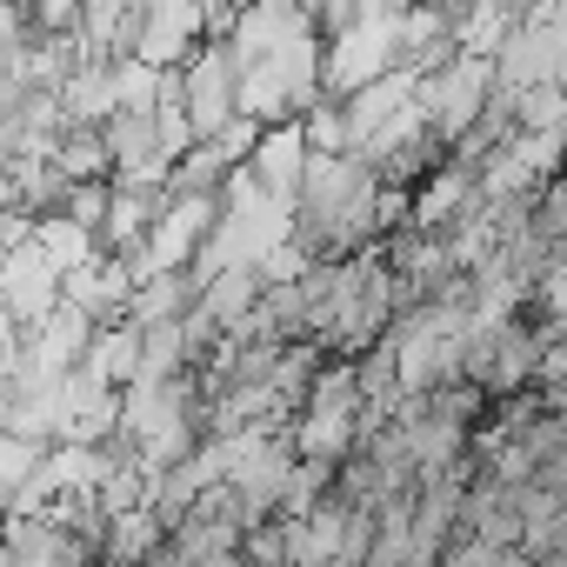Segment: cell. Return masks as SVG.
Here are the masks:
<instances>
[{
    "label": "cell",
    "instance_id": "obj_3",
    "mask_svg": "<svg viewBox=\"0 0 567 567\" xmlns=\"http://www.w3.org/2000/svg\"><path fill=\"white\" fill-rule=\"evenodd\" d=\"M0 308H8V321H21V334H34L61 308V267L41 254V240H21L0 260Z\"/></svg>",
    "mask_w": 567,
    "mask_h": 567
},
{
    "label": "cell",
    "instance_id": "obj_7",
    "mask_svg": "<svg viewBox=\"0 0 567 567\" xmlns=\"http://www.w3.org/2000/svg\"><path fill=\"white\" fill-rule=\"evenodd\" d=\"M54 161L68 181H114V154H107V127L94 121H68L54 141Z\"/></svg>",
    "mask_w": 567,
    "mask_h": 567
},
{
    "label": "cell",
    "instance_id": "obj_1",
    "mask_svg": "<svg viewBox=\"0 0 567 567\" xmlns=\"http://www.w3.org/2000/svg\"><path fill=\"white\" fill-rule=\"evenodd\" d=\"M414 107H421V121H427L447 147H461V141L481 127V114L494 107V61H481V54L441 61L434 74L414 81Z\"/></svg>",
    "mask_w": 567,
    "mask_h": 567
},
{
    "label": "cell",
    "instance_id": "obj_8",
    "mask_svg": "<svg viewBox=\"0 0 567 567\" xmlns=\"http://www.w3.org/2000/svg\"><path fill=\"white\" fill-rule=\"evenodd\" d=\"M34 240H41V254L61 267V274H74V267H87L94 254H107L87 227H74L68 214H54V220H34Z\"/></svg>",
    "mask_w": 567,
    "mask_h": 567
},
{
    "label": "cell",
    "instance_id": "obj_9",
    "mask_svg": "<svg viewBox=\"0 0 567 567\" xmlns=\"http://www.w3.org/2000/svg\"><path fill=\"white\" fill-rule=\"evenodd\" d=\"M107 200H114V181H74V194H68V207H61V214L101 240V227H107Z\"/></svg>",
    "mask_w": 567,
    "mask_h": 567
},
{
    "label": "cell",
    "instance_id": "obj_4",
    "mask_svg": "<svg viewBox=\"0 0 567 567\" xmlns=\"http://www.w3.org/2000/svg\"><path fill=\"white\" fill-rule=\"evenodd\" d=\"M308 161H315L308 127L301 121H280V127H260V141L247 154V174L260 181V194H274L280 207H295L301 200V181H308Z\"/></svg>",
    "mask_w": 567,
    "mask_h": 567
},
{
    "label": "cell",
    "instance_id": "obj_2",
    "mask_svg": "<svg viewBox=\"0 0 567 567\" xmlns=\"http://www.w3.org/2000/svg\"><path fill=\"white\" fill-rule=\"evenodd\" d=\"M174 87H181V114H187L194 141H220L240 121V68H234V54H227L220 34L174 74Z\"/></svg>",
    "mask_w": 567,
    "mask_h": 567
},
{
    "label": "cell",
    "instance_id": "obj_5",
    "mask_svg": "<svg viewBox=\"0 0 567 567\" xmlns=\"http://www.w3.org/2000/svg\"><path fill=\"white\" fill-rule=\"evenodd\" d=\"M200 301V280L194 267H167V274H141V288H134V308L127 321L134 328H154V321H187Z\"/></svg>",
    "mask_w": 567,
    "mask_h": 567
},
{
    "label": "cell",
    "instance_id": "obj_6",
    "mask_svg": "<svg viewBox=\"0 0 567 567\" xmlns=\"http://www.w3.org/2000/svg\"><path fill=\"white\" fill-rule=\"evenodd\" d=\"M81 368H94L107 388H134L141 381V328L134 321H114V328H94V348H87V361Z\"/></svg>",
    "mask_w": 567,
    "mask_h": 567
}]
</instances>
